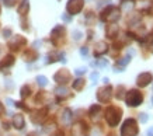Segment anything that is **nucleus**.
I'll use <instances>...</instances> for the list:
<instances>
[{"label":"nucleus","instance_id":"nucleus-1","mask_svg":"<svg viewBox=\"0 0 153 136\" xmlns=\"http://www.w3.org/2000/svg\"><path fill=\"white\" fill-rule=\"evenodd\" d=\"M100 18L104 23H115L120 18V10L115 6H108L107 9H104L100 14Z\"/></svg>","mask_w":153,"mask_h":136},{"label":"nucleus","instance_id":"nucleus-2","mask_svg":"<svg viewBox=\"0 0 153 136\" xmlns=\"http://www.w3.org/2000/svg\"><path fill=\"white\" fill-rule=\"evenodd\" d=\"M121 114H122V111H121V108L118 107H108L105 111V119L107 122L111 125V126H115V125H118V122H120L121 119Z\"/></svg>","mask_w":153,"mask_h":136},{"label":"nucleus","instance_id":"nucleus-3","mask_svg":"<svg viewBox=\"0 0 153 136\" xmlns=\"http://www.w3.org/2000/svg\"><path fill=\"white\" fill-rule=\"evenodd\" d=\"M138 135V123L134 118H129L124 122L121 128V136H136Z\"/></svg>","mask_w":153,"mask_h":136},{"label":"nucleus","instance_id":"nucleus-4","mask_svg":"<svg viewBox=\"0 0 153 136\" xmlns=\"http://www.w3.org/2000/svg\"><path fill=\"white\" fill-rule=\"evenodd\" d=\"M143 101V95L138 90H131L126 93V104L129 107H138Z\"/></svg>","mask_w":153,"mask_h":136},{"label":"nucleus","instance_id":"nucleus-5","mask_svg":"<svg viewBox=\"0 0 153 136\" xmlns=\"http://www.w3.org/2000/svg\"><path fill=\"white\" fill-rule=\"evenodd\" d=\"M84 6V1L83 0H69V3L66 6V10L69 11L70 14H77L82 11Z\"/></svg>","mask_w":153,"mask_h":136},{"label":"nucleus","instance_id":"nucleus-6","mask_svg":"<svg viewBox=\"0 0 153 136\" xmlns=\"http://www.w3.org/2000/svg\"><path fill=\"white\" fill-rule=\"evenodd\" d=\"M111 87L110 86H107V87H102V89L98 90L97 93V98L98 101H101V103H107V101H110L111 98Z\"/></svg>","mask_w":153,"mask_h":136},{"label":"nucleus","instance_id":"nucleus-7","mask_svg":"<svg viewBox=\"0 0 153 136\" xmlns=\"http://www.w3.org/2000/svg\"><path fill=\"white\" fill-rule=\"evenodd\" d=\"M152 81V75L150 73H142V75L138 76V86L139 87H146V86L149 84Z\"/></svg>","mask_w":153,"mask_h":136},{"label":"nucleus","instance_id":"nucleus-8","mask_svg":"<svg viewBox=\"0 0 153 136\" xmlns=\"http://www.w3.org/2000/svg\"><path fill=\"white\" fill-rule=\"evenodd\" d=\"M55 80L58 81V83H66V81H69L70 80V73L69 72H66L65 69H63V70H59L55 75Z\"/></svg>","mask_w":153,"mask_h":136},{"label":"nucleus","instance_id":"nucleus-9","mask_svg":"<svg viewBox=\"0 0 153 136\" xmlns=\"http://www.w3.org/2000/svg\"><path fill=\"white\" fill-rule=\"evenodd\" d=\"M25 44V39H24L23 37H20V35H17V37L13 38V41L10 42V47H11V49H19L21 45H24Z\"/></svg>","mask_w":153,"mask_h":136},{"label":"nucleus","instance_id":"nucleus-10","mask_svg":"<svg viewBox=\"0 0 153 136\" xmlns=\"http://www.w3.org/2000/svg\"><path fill=\"white\" fill-rule=\"evenodd\" d=\"M63 35H65V28H63L62 25H58V27L53 28V31H52V41L55 42L56 38H63Z\"/></svg>","mask_w":153,"mask_h":136},{"label":"nucleus","instance_id":"nucleus-11","mask_svg":"<svg viewBox=\"0 0 153 136\" xmlns=\"http://www.w3.org/2000/svg\"><path fill=\"white\" fill-rule=\"evenodd\" d=\"M117 34H118V27L115 24H111V25L107 27V37L108 38H115Z\"/></svg>","mask_w":153,"mask_h":136},{"label":"nucleus","instance_id":"nucleus-12","mask_svg":"<svg viewBox=\"0 0 153 136\" xmlns=\"http://www.w3.org/2000/svg\"><path fill=\"white\" fill-rule=\"evenodd\" d=\"M108 47H107L105 42H98L97 44V48H96V51H94V55H102V53H105Z\"/></svg>","mask_w":153,"mask_h":136},{"label":"nucleus","instance_id":"nucleus-13","mask_svg":"<svg viewBox=\"0 0 153 136\" xmlns=\"http://www.w3.org/2000/svg\"><path fill=\"white\" fill-rule=\"evenodd\" d=\"M28 9H30L28 0H23V1H21V4L19 6V13L21 16H25V14H27V11H28Z\"/></svg>","mask_w":153,"mask_h":136},{"label":"nucleus","instance_id":"nucleus-14","mask_svg":"<svg viewBox=\"0 0 153 136\" xmlns=\"http://www.w3.org/2000/svg\"><path fill=\"white\" fill-rule=\"evenodd\" d=\"M13 122H14V126L17 128V129H21V128L24 126V118H23V115H16V117H14V119H13Z\"/></svg>","mask_w":153,"mask_h":136},{"label":"nucleus","instance_id":"nucleus-15","mask_svg":"<svg viewBox=\"0 0 153 136\" xmlns=\"http://www.w3.org/2000/svg\"><path fill=\"white\" fill-rule=\"evenodd\" d=\"M14 63V58L13 56H6L4 61L0 62V69H3V67H6V66H10Z\"/></svg>","mask_w":153,"mask_h":136},{"label":"nucleus","instance_id":"nucleus-16","mask_svg":"<svg viewBox=\"0 0 153 136\" xmlns=\"http://www.w3.org/2000/svg\"><path fill=\"white\" fill-rule=\"evenodd\" d=\"M134 3H135V0H121V6L125 7V10H128V6H129V9H132Z\"/></svg>","mask_w":153,"mask_h":136},{"label":"nucleus","instance_id":"nucleus-17","mask_svg":"<svg viewBox=\"0 0 153 136\" xmlns=\"http://www.w3.org/2000/svg\"><path fill=\"white\" fill-rule=\"evenodd\" d=\"M84 86V80L83 79H77L76 81L73 83V89L74 90H82Z\"/></svg>","mask_w":153,"mask_h":136},{"label":"nucleus","instance_id":"nucleus-18","mask_svg":"<svg viewBox=\"0 0 153 136\" xmlns=\"http://www.w3.org/2000/svg\"><path fill=\"white\" fill-rule=\"evenodd\" d=\"M24 56L27 58L25 61H34V59L37 58V53H35L34 51H27V52H25V55H24Z\"/></svg>","mask_w":153,"mask_h":136},{"label":"nucleus","instance_id":"nucleus-19","mask_svg":"<svg viewBox=\"0 0 153 136\" xmlns=\"http://www.w3.org/2000/svg\"><path fill=\"white\" fill-rule=\"evenodd\" d=\"M30 95V87L28 86H25V87H23L21 89V97L23 98H25V97H28Z\"/></svg>","mask_w":153,"mask_h":136},{"label":"nucleus","instance_id":"nucleus-20","mask_svg":"<svg viewBox=\"0 0 153 136\" xmlns=\"http://www.w3.org/2000/svg\"><path fill=\"white\" fill-rule=\"evenodd\" d=\"M146 41H148V45H149V47L153 48V31L149 34L148 37H146Z\"/></svg>","mask_w":153,"mask_h":136},{"label":"nucleus","instance_id":"nucleus-21","mask_svg":"<svg viewBox=\"0 0 153 136\" xmlns=\"http://www.w3.org/2000/svg\"><path fill=\"white\" fill-rule=\"evenodd\" d=\"M37 80H38V83H39L41 86H45V84H47V81H48L47 77H44V76H38Z\"/></svg>","mask_w":153,"mask_h":136},{"label":"nucleus","instance_id":"nucleus-22","mask_svg":"<svg viewBox=\"0 0 153 136\" xmlns=\"http://www.w3.org/2000/svg\"><path fill=\"white\" fill-rule=\"evenodd\" d=\"M148 119V117H146V114H142V122H145Z\"/></svg>","mask_w":153,"mask_h":136},{"label":"nucleus","instance_id":"nucleus-23","mask_svg":"<svg viewBox=\"0 0 153 136\" xmlns=\"http://www.w3.org/2000/svg\"><path fill=\"white\" fill-rule=\"evenodd\" d=\"M82 53H83V55H86V53H87V49H86V48H82Z\"/></svg>","mask_w":153,"mask_h":136},{"label":"nucleus","instance_id":"nucleus-24","mask_svg":"<svg viewBox=\"0 0 153 136\" xmlns=\"http://www.w3.org/2000/svg\"><path fill=\"white\" fill-rule=\"evenodd\" d=\"M3 112V107H1V104H0V114Z\"/></svg>","mask_w":153,"mask_h":136}]
</instances>
